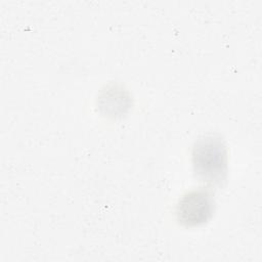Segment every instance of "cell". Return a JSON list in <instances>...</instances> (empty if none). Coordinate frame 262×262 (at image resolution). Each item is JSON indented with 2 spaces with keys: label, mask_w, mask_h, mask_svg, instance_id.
Wrapping results in <instances>:
<instances>
[{
  "label": "cell",
  "mask_w": 262,
  "mask_h": 262,
  "mask_svg": "<svg viewBox=\"0 0 262 262\" xmlns=\"http://www.w3.org/2000/svg\"><path fill=\"white\" fill-rule=\"evenodd\" d=\"M129 104L130 99L126 92L118 87L107 88V90L103 91L100 96L99 106L103 108L105 114H108V116L116 117L121 114H125Z\"/></svg>",
  "instance_id": "cell-3"
},
{
  "label": "cell",
  "mask_w": 262,
  "mask_h": 262,
  "mask_svg": "<svg viewBox=\"0 0 262 262\" xmlns=\"http://www.w3.org/2000/svg\"><path fill=\"white\" fill-rule=\"evenodd\" d=\"M192 166L198 178L213 185L221 184L227 173V150L222 138L206 135L192 148Z\"/></svg>",
  "instance_id": "cell-1"
},
{
  "label": "cell",
  "mask_w": 262,
  "mask_h": 262,
  "mask_svg": "<svg viewBox=\"0 0 262 262\" xmlns=\"http://www.w3.org/2000/svg\"><path fill=\"white\" fill-rule=\"evenodd\" d=\"M215 208L214 198L208 189H193L181 196L176 206L178 222L187 227L207 223Z\"/></svg>",
  "instance_id": "cell-2"
}]
</instances>
